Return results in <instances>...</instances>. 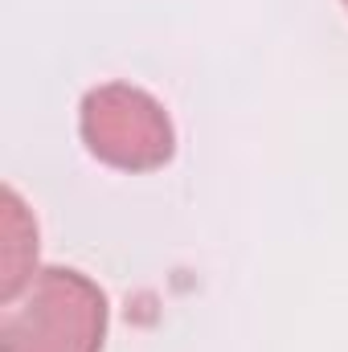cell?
<instances>
[{
  "instance_id": "obj_3",
  "label": "cell",
  "mask_w": 348,
  "mask_h": 352,
  "mask_svg": "<svg viewBox=\"0 0 348 352\" xmlns=\"http://www.w3.org/2000/svg\"><path fill=\"white\" fill-rule=\"evenodd\" d=\"M345 8H348V0H345Z\"/></svg>"
},
{
  "instance_id": "obj_1",
  "label": "cell",
  "mask_w": 348,
  "mask_h": 352,
  "mask_svg": "<svg viewBox=\"0 0 348 352\" xmlns=\"http://www.w3.org/2000/svg\"><path fill=\"white\" fill-rule=\"evenodd\" d=\"M111 307L102 287L74 266H41L4 303L0 352H102Z\"/></svg>"
},
{
  "instance_id": "obj_2",
  "label": "cell",
  "mask_w": 348,
  "mask_h": 352,
  "mask_svg": "<svg viewBox=\"0 0 348 352\" xmlns=\"http://www.w3.org/2000/svg\"><path fill=\"white\" fill-rule=\"evenodd\" d=\"M78 135L115 173H156L176 156V127L156 94L135 82H102L83 94Z\"/></svg>"
}]
</instances>
